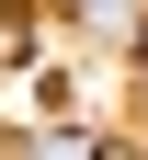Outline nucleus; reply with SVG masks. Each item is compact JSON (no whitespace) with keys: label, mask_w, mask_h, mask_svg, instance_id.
Instances as JSON below:
<instances>
[{"label":"nucleus","mask_w":148,"mask_h":160,"mask_svg":"<svg viewBox=\"0 0 148 160\" xmlns=\"http://www.w3.org/2000/svg\"><path fill=\"white\" fill-rule=\"evenodd\" d=\"M137 57H148V23H137Z\"/></svg>","instance_id":"nucleus-1"}]
</instances>
